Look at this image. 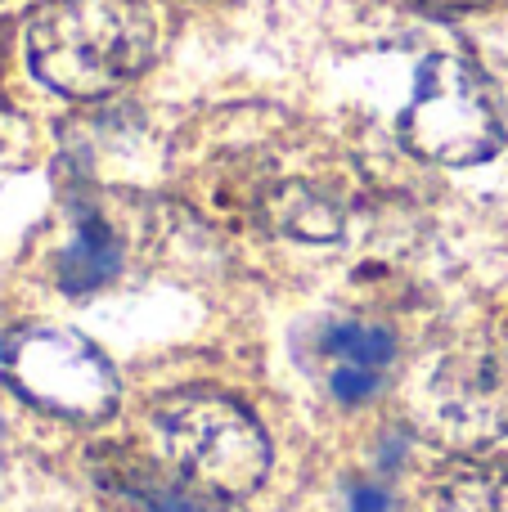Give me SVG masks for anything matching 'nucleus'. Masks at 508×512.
<instances>
[{"instance_id": "obj_1", "label": "nucleus", "mask_w": 508, "mask_h": 512, "mask_svg": "<svg viewBox=\"0 0 508 512\" xmlns=\"http://www.w3.org/2000/svg\"><path fill=\"white\" fill-rule=\"evenodd\" d=\"M153 41L144 0H45L27 23V63L59 95L95 99L131 81Z\"/></svg>"}, {"instance_id": "obj_2", "label": "nucleus", "mask_w": 508, "mask_h": 512, "mask_svg": "<svg viewBox=\"0 0 508 512\" xmlns=\"http://www.w3.org/2000/svg\"><path fill=\"white\" fill-rule=\"evenodd\" d=\"M158 445L180 481L216 499H239L261 486L270 445L261 423L230 396L180 391L158 405Z\"/></svg>"}, {"instance_id": "obj_3", "label": "nucleus", "mask_w": 508, "mask_h": 512, "mask_svg": "<svg viewBox=\"0 0 508 512\" xmlns=\"http://www.w3.org/2000/svg\"><path fill=\"white\" fill-rule=\"evenodd\" d=\"M401 135L419 158L441 167L486 162L504 144V113L491 81L459 54H432L414 77Z\"/></svg>"}, {"instance_id": "obj_4", "label": "nucleus", "mask_w": 508, "mask_h": 512, "mask_svg": "<svg viewBox=\"0 0 508 512\" xmlns=\"http://www.w3.org/2000/svg\"><path fill=\"white\" fill-rule=\"evenodd\" d=\"M0 369L32 405L72 423H104L117 409V373L95 342L68 328H14Z\"/></svg>"}, {"instance_id": "obj_5", "label": "nucleus", "mask_w": 508, "mask_h": 512, "mask_svg": "<svg viewBox=\"0 0 508 512\" xmlns=\"http://www.w3.org/2000/svg\"><path fill=\"white\" fill-rule=\"evenodd\" d=\"M432 432L455 450H486L508 432V351L473 342L450 351L428 382Z\"/></svg>"}, {"instance_id": "obj_6", "label": "nucleus", "mask_w": 508, "mask_h": 512, "mask_svg": "<svg viewBox=\"0 0 508 512\" xmlns=\"http://www.w3.org/2000/svg\"><path fill=\"white\" fill-rule=\"evenodd\" d=\"M324 351H329V391L342 405H360L378 391L387 364L396 355V342L387 328L342 319L324 328Z\"/></svg>"}, {"instance_id": "obj_7", "label": "nucleus", "mask_w": 508, "mask_h": 512, "mask_svg": "<svg viewBox=\"0 0 508 512\" xmlns=\"http://www.w3.org/2000/svg\"><path fill=\"white\" fill-rule=\"evenodd\" d=\"M117 239L108 230V221L99 212H81L77 230H72V243L59 261V283L72 297H86V292H99L108 279L117 274Z\"/></svg>"}, {"instance_id": "obj_8", "label": "nucleus", "mask_w": 508, "mask_h": 512, "mask_svg": "<svg viewBox=\"0 0 508 512\" xmlns=\"http://www.w3.org/2000/svg\"><path fill=\"white\" fill-rule=\"evenodd\" d=\"M419 512H508V472L464 463L428 486Z\"/></svg>"}, {"instance_id": "obj_9", "label": "nucleus", "mask_w": 508, "mask_h": 512, "mask_svg": "<svg viewBox=\"0 0 508 512\" xmlns=\"http://www.w3.org/2000/svg\"><path fill=\"white\" fill-rule=\"evenodd\" d=\"M356 512H387V490L374 486V481H365V486L356 490V504H351Z\"/></svg>"}, {"instance_id": "obj_10", "label": "nucleus", "mask_w": 508, "mask_h": 512, "mask_svg": "<svg viewBox=\"0 0 508 512\" xmlns=\"http://www.w3.org/2000/svg\"><path fill=\"white\" fill-rule=\"evenodd\" d=\"M419 5H428V9H477V5H486V0H419Z\"/></svg>"}]
</instances>
